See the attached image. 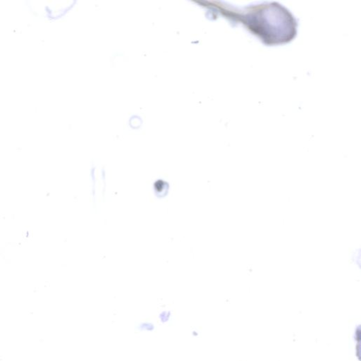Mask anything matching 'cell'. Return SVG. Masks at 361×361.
<instances>
[{"label": "cell", "instance_id": "obj_2", "mask_svg": "<svg viewBox=\"0 0 361 361\" xmlns=\"http://www.w3.org/2000/svg\"><path fill=\"white\" fill-rule=\"evenodd\" d=\"M138 329L141 331H152L154 330V326L153 324L150 323V322H143V323L140 324Z\"/></svg>", "mask_w": 361, "mask_h": 361}, {"label": "cell", "instance_id": "obj_3", "mask_svg": "<svg viewBox=\"0 0 361 361\" xmlns=\"http://www.w3.org/2000/svg\"><path fill=\"white\" fill-rule=\"evenodd\" d=\"M170 316H171L170 313H167V312L162 313V314H160V320H162V322H166L168 321L169 317H170Z\"/></svg>", "mask_w": 361, "mask_h": 361}, {"label": "cell", "instance_id": "obj_1", "mask_svg": "<svg viewBox=\"0 0 361 361\" xmlns=\"http://www.w3.org/2000/svg\"><path fill=\"white\" fill-rule=\"evenodd\" d=\"M351 259H352V263L354 264V265L357 266L358 267H359V264H360V251H359V250H355L353 251V254H352V256H351Z\"/></svg>", "mask_w": 361, "mask_h": 361}]
</instances>
